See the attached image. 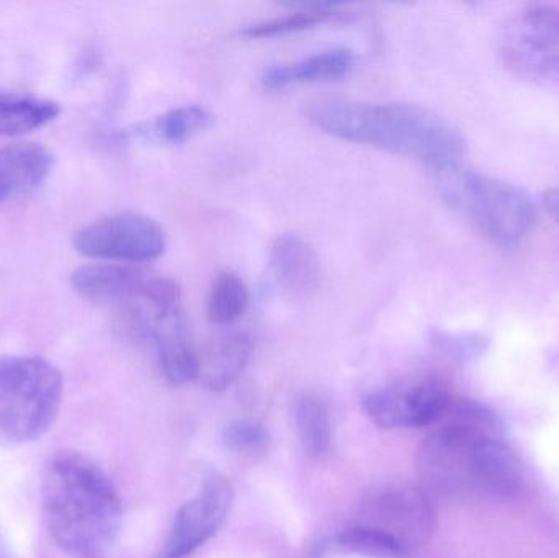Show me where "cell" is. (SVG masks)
Returning a JSON list of instances; mask_svg holds the SVG:
<instances>
[{
	"mask_svg": "<svg viewBox=\"0 0 559 558\" xmlns=\"http://www.w3.org/2000/svg\"><path fill=\"white\" fill-rule=\"evenodd\" d=\"M478 403L453 399L420 444L417 471L426 488L453 500H511L521 491L514 452Z\"/></svg>",
	"mask_w": 559,
	"mask_h": 558,
	"instance_id": "obj_1",
	"label": "cell"
},
{
	"mask_svg": "<svg viewBox=\"0 0 559 558\" xmlns=\"http://www.w3.org/2000/svg\"><path fill=\"white\" fill-rule=\"evenodd\" d=\"M41 517L52 543L72 558H104L120 536V495L87 455L56 451L39 485Z\"/></svg>",
	"mask_w": 559,
	"mask_h": 558,
	"instance_id": "obj_2",
	"label": "cell"
},
{
	"mask_svg": "<svg viewBox=\"0 0 559 558\" xmlns=\"http://www.w3.org/2000/svg\"><path fill=\"white\" fill-rule=\"evenodd\" d=\"M308 114L332 136L409 157L437 173L460 166L465 154L459 128L420 105L328 98L312 104Z\"/></svg>",
	"mask_w": 559,
	"mask_h": 558,
	"instance_id": "obj_3",
	"label": "cell"
},
{
	"mask_svg": "<svg viewBox=\"0 0 559 558\" xmlns=\"http://www.w3.org/2000/svg\"><path fill=\"white\" fill-rule=\"evenodd\" d=\"M439 192L462 212L486 239L499 248L522 245L537 223V206L512 183L489 179L460 166L440 170Z\"/></svg>",
	"mask_w": 559,
	"mask_h": 558,
	"instance_id": "obj_4",
	"label": "cell"
},
{
	"mask_svg": "<svg viewBox=\"0 0 559 558\" xmlns=\"http://www.w3.org/2000/svg\"><path fill=\"white\" fill-rule=\"evenodd\" d=\"M61 373L48 360L0 356V448L39 441L61 412Z\"/></svg>",
	"mask_w": 559,
	"mask_h": 558,
	"instance_id": "obj_5",
	"label": "cell"
},
{
	"mask_svg": "<svg viewBox=\"0 0 559 558\" xmlns=\"http://www.w3.org/2000/svg\"><path fill=\"white\" fill-rule=\"evenodd\" d=\"M352 524L370 527L396 541L413 556L432 539L437 513L423 488L407 484H384L371 488L358 504Z\"/></svg>",
	"mask_w": 559,
	"mask_h": 558,
	"instance_id": "obj_6",
	"label": "cell"
},
{
	"mask_svg": "<svg viewBox=\"0 0 559 558\" xmlns=\"http://www.w3.org/2000/svg\"><path fill=\"white\" fill-rule=\"evenodd\" d=\"M499 51L515 74L559 88L558 7H528L508 20L499 36Z\"/></svg>",
	"mask_w": 559,
	"mask_h": 558,
	"instance_id": "obj_7",
	"label": "cell"
},
{
	"mask_svg": "<svg viewBox=\"0 0 559 558\" xmlns=\"http://www.w3.org/2000/svg\"><path fill=\"white\" fill-rule=\"evenodd\" d=\"M75 251L100 261L150 262L166 249V235L154 219L124 212L107 216L79 229Z\"/></svg>",
	"mask_w": 559,
	"mask_h": 558,
	"instance_id": "obj_8",
	"label": "cell"
},
{
	"mask_svg": "<svg viewBox=\"0 0 559 558\" xmlns=\"http://www.w3.org/2000/svg\"><path fill=\"white\" fill-rule=\"evenodd\" d=\"M452 400L439 379L414 377L374 389L365 396L364 408L380 428H426L442 418Z\"/></svg>",
	"mask_w": 559,
	"mask_h": 558,
	"instance_id": "obj_9",
	"label": "cell"
},
{
	"mask_svg": "<svg viewBox=\"0 0 559 558\" xmlns=\"http://www.w3.org/2000/svg\"><path fill=\"white\" fill-rule=\"evenodd\" d=\"M233 487L219 475L206 478L199 494L180 508L166 543L154 558H189L205 546L225 523L233 504Z\"/></svg>",
	"mask_w": 559,
	"mask_h": 558,
	"instance_id": "obj_10",
	"label": "cell"
},
{
	"mask_svg": "<svg viewBox=\"0 0 559 558\" xmlns=\"http://www.w3.org/2000/svg\"><path fill=\"white\" fill-rule=\"evenodd\" d=\"M151 274L120 264H88L72 274L75 294L98 305L127 308L146 287Z\"/></svg>",
	"mask_w": 559,
	"mask_h": 558,
	"instance_id": "obj_11",
	"label": "cell"
},
{
	"mask_svg": "<svg viewBox=\"0 0 559 558\" xmlns=\"http://www.w3.org/2000/svg\"><path fill=\"white\" fill-rule=\"evenodd\" d=\"M52 156L35 143L0 147V205L38 189L51 173Z\"/></svg>",
	"mask_w": 559,
	"mask_h": 558,
	"instance_id": "obj_12",
	"label": "cell"
},
{
	"mask_svg": "<svg viewBox=\"0 0 559 558\" xmlns=\"http://www.w3.org/2000/svg\"><path fill=\"white\" fill-rule=\"evenodd\" d=\"M354 66L355 56L350 49H328L301 61L269 69L262 78V84L267 91H282L295 84L337 81L347 78Z\"/></svg>",
	"mask_w": 559,
	"mask_h": 558,
	"instance_id": "obj_13",
	"label": "cell"
},
{
	"mask_svg": "<svg viewBox=\"0 0 559 558\" xmlns=\"http://www.w3.org/2000/svg\"><path fill=\"white\" fill-rule=\"evenodd\" d=\"M271 264L280 284L295 294H308L319 285V259L298 235H282L272 245Z\"/></svg>",
	"mask_w": 559,
	"mask_h": 558,
	"instance_id": "obj_14",
	"label": "cell"
},
{
	"mask_svg": "<svg viewBox=\"0 0 559 558\" xmlns=\"http://www.w3.org/2000/svg\"><path fill=\"white\" fill-rule=\"evenodd\" d=\"M251 356V343L245 334H228L216 341L205 356L200 357L199 377L205 389L222 392L242 372Z\"/></svg>",
	"mask_w": 559,
	"mask_h": 558,
	"instance_id": "obj_15",
	"label": "cell"
},
{
	"mask_svg": "<svg viewBox=\"0 0 559 558\" xmlns=\"http://www.w3.org/2000/svg\"><path fill=\"white\" fill-rule=\"evenodd\" d=\"M61 107L45 98L0 92V136H19L51 123Z\"/></svg>",
	"mask_w": 559,
	"mask_h": 558,
	"instance_id": "obj_16",
	"label": "cell"
},
{
	"mask_svg": "<svg viewBox=\"0 0 559 558\" xmlns=\"http://www.w3.org/2000/svg\"><path fill=\"white\" fill-rule=\"evenodd\" d=\"M289 7H298L296 12L288 13L278 19L265 20V22L254 23L246 26L239 35L246 38H272V36L288 35V33L302 32V29L312 28L321 23L334 20L341 15L337 12L338 3L332 2H299L288 3Z\"/></svg>",
	"mask_w": 559,
	"mask_h": 558,
	"instance_id": "obj_17",
	"label": "cell"
},
{
	"mask_svg": "<svg viewBox=\"0 0 559 558\" xmlns=\"http://www.w3.org/2000/svg\"><path fill=\"white\" fill-rule=\"evenodd\" d=\"M296 428L302 448L312 458L329 451L332 439L331 413L328 403L318 395H306L296 406Z\"/></svg>",
	"mask_w": 559,
	"mask_h": 558,
	"instance_id": "obj_18",
	"label": "cell"
},
{
	"mask_svg": "<svg viewBox=\"0 0 559 558\" xmlns=\"http://www.w3.org/2000/svg\"><path fill=\"white\" fill-rule=\"evenodd\" d=\"M160 372L174 385H183L199 377L200 356L190 344L187 331L167 334L154 343Z\"/></svg>",
	"mask_w": 559,
	"mask_h": 558,
	"instance_id": "obj_19",
	"label": "cell"
},
{
	"mask_svg": "<svg viewBox=\"0 0 559 558\" xmlns=\"http://www.w3.org/2000/svg\"><path fill=\"white\" fill-rule=\"evenodd\" d=\"M248 307L249 290L245 282L228 271L216 275L206 301L209 320L218 327H226L236 323Z\"/></svg>",
	"mask_w": 559,
	"mask_h": 558,
	"instance_id": "obj_20",
	"label": "cell"
},
{
	"mask_svg": "<svg viewBox=\"0 0 559 558\" xmlns=\"http://www.w3.org/2000/svg\"><path fill=\"white\" fill-rule=\"evenodd\" d=\"M337 546L345 553L370 558H407L409 554L396 541L370 527L350 524L337 536Z\"/></svg>",
	"mask_w": 559,
	"mask_h": 558,
	"instance_id": "obj_21",
	"label": "cell"
},
{
	"mask_svg": "<svg viewBox=\"0 0 559 558\" xmlns=\"http://www.w3.org/2000/svg\"><path fill=\"white\" fill-rule=\"evenodd\" d=\"M212 115L197 105L173 108L154 121V133L166 143H183L197 131L209 127Z\"/></svg>",
	"mask_w": 559,
	"mask_h": 558,
	"instance_id": "obj_22",
	"label": "cell"
},
{
	"mask_svg": "<svg viewBox=\"0 0 559 558\" xmlns=\"http://www.w3.org/2000/svg\"><path fill=\"white\" fill-rule=\"evenodd\" d=\"M226 444L239 458L255 461L267 452L269 438L267 429L254 419H238L226 428Z\"/></svg>",
	"mask_w": 559,
	"mask_h": 558,
	"instance_id": "obj_23",
	"label": "cell"
},
{
	"mask_svg": "<svg viewBox=\"0 0 559 558\" xmlns=\"http://www.w3.org/2000/svg\"><path fill=\"white\" fill-rule=\"evenodd\" d=\"M545 206L559 225V189L550 190L544 197Z\"/></svg>",
	"mask_w": 559,
	"mask_h": 558,
	"instance_id": "obj_24",
	"label": "cell"
},
{
	"mask_svg": "<svg viewBox=\"0 0 559 558\" xmlns=\"http://www.w3.org/2000/svg\"><path fill=\"white\" fill-rule=\"evenodd\" d=\"M0 558H15L12 549H10L9 543H7L5 537L2 536V533H0Z\"/></svg>",
	"mask_w": 559,
	"mask_h": 558,
	"instance_id": "obj_25",
	"label": "cell"
}]
</instances>
